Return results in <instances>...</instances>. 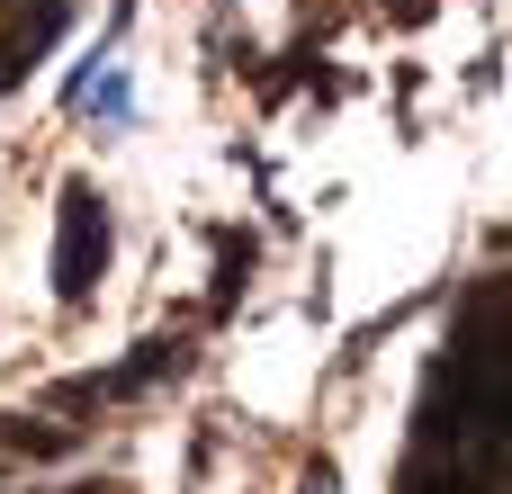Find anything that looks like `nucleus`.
Segmentation results:
<instances>
[{"mask_svg": "<svg viewBox=\"0 0 512 494\" xmlns=\"http://www.w3.org/2000/svg\"><path fill=\"white\" fill-rule=\"evenodd\" d=\"M108 270V198L99 189H63V216H54V288L81 306Z\"/></svg>", "mask_w": 512, "mask_h": 494, "instance_id": "1", "label": "nucleus"}, {"mask_svg": "<svg viewBox=\"0 0 512 494\" xmlns=\"http://www.w3.org/2000/svg\"><path fill=\"white\" fill-rule=\"evenodd\" d=\"M306 494H333V468H315V477H306Z\"/></svg>", "mask_w": 512, "mask_h": 494, "instance_id": "3", "label": "nucleus"}, {"mask_svg": "<svg viewBox=\"0 0 512 494\" xmlns=\"http://www.w3.org/2000/svg\"><path fill=\"white\" fill-rule=\"evenodd\" d=\"M72 99H81L99 126H135V90H126V63H108V54L90 63V81H81Z\"/></svg>", "mask_w": 512, "mask_h": 494, "instance_id": "2", "label": "nucleus"}]
</instances>
